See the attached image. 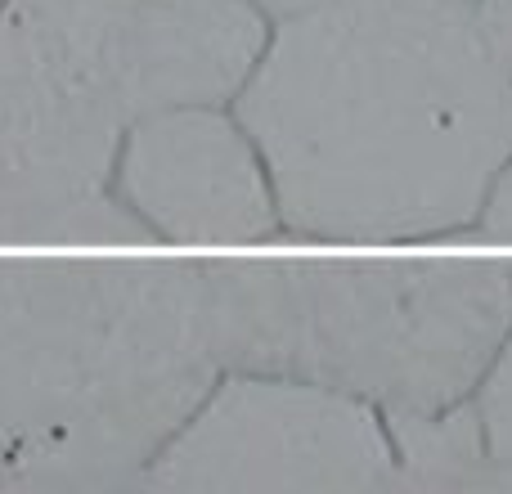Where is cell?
Here are the masks:
<instances>
[{
	"instance_id": "8",
	"label": "cell",
	"mask_w": 512,
	"mask_h": 494,
	"mask_svg": "<svg viewBox=\"0 0 512 494\" xmlns=\"http://www.w3.org/2000/svg\"><path fill=\"white\" fill-rule=\"evenodd\" d=\"M468 405L481 427V445H486L495 490H512V319L504 337H499L495 355H490V364L481 369Z\"/></svg>"
},
{
	"instance_id": "9",
	"label": "cell",
	"mask_w": 512,
	"mask_h": 494,
	"mask_svg": "<svg viewBox=\"0 0 512 494\" xmlns=\"http://www.w3.org/2000/svg\"><path fill=\"white\" fill-rule=\"evenodd\" d=\"M477 23L512 104V0H477Z\"/></svg>"
},
{
	"instance_id": "11",
	"label": "cell",
	"mask_w": 512,
	"mask_h": 494,
	"mask_svg": "<svg viewBox=\"0 0 512 494\" xmlns=\"http://www.w3.org/2000/svg\"><path fill=\"white\" fill-rule=\"evenodd\" d=\"M248 5L261 9L265 23H283V18H292V14H306V9H315L319 0H248Z\"/></svg>"
},
{
	"instance_id": "10",
	"label": "cell",
	"mask_w": 512,
	"mask_h": 494,
	"mask_svg": "<svg viewBox=\"0 0 512 494\" xmlns=\"http://www.w3.org/2000/svg\"><path fill=\"white\" fill-rule=\"evenodd\" d=\"M477 239L512 247V158H508V167L499 171L495 185H490V198H486L481 221H477Z\"/></svg>"
},
{
	"instance_id": "5",
	"label": "cell",
	"mask_w": 512,
	"mask_h": 494,
	"mask_svg": "<svg viewBox=\"0 0 512 494\" xmlns=\"http://www.w3.org/2000/svg\"><path fill=\"white\" fill-rule=\"evenodd\" d=\"M144 490L234 494H387L396 436L364 400L288 373L221 369L171 432Z\"/></svg>"
},
{
	"instance_id": "6",
	"label": "cell",
	"mask_w": 512,
	"mask_h": 494,
	"mask_svg": "<svg viewBox=\"0 0 512 494\" xmlns=\"http://www.w3.org/2000/svg\"><path fill=\"white\" fill-rule=\"evenodd\" d=\"M113 194L149 243H283L265 162L230 104H185L140 117L117 149Z\"/></svg>"
},
{
	"instance_id": "1",
	"label": "cell",
	"mask_w": 512,
	"mask_h": 494,
	"mask_svg": "<svg viewBox=\"0 0 512 494\" xmlns=\"http://www.w3.org/2000/svg\"><path fill=\"white\" fill-rule=\"evenodd\" d=\"M288 243H472L512 158L477 0H319L230 99Z\"/></svg>"
},
{
	"instance_id": "4",
	"label": "cell",
	"mask_w": 512,
	"mask_h": 494,
	"mask_svg": "<svg viewBox=\"0 0 512 494\" xmlns=\"http://www.w3.org/2000/svg\"><path fill=\"white\" fill-rule=\"evenodd\" d=\"M203 301L221 369L409 418L472 396L512 319V256H207Z\"/></svg>"
},
{
	"instance_id": "3",
	"label": "cell",
	"mask_w": 512,
	"mask_h": 494,
	"mask_svg": "<svg viewBox=\"0 0 512 494\" xmlns=\"http://www.w3.org/2000/svg\"><path fill=\"white\" fill-rule=\"evenodd\" d=\"M265 36L248 0H0V247H144L113 194L126 131L230 104Z\"/></svg>"
},
{
	"instance_id": "7",
	"label": "cell",
	"mask_w": 512,
	"mask_h": 494,
	"mask_svg": "<svg viewBox=\"0 0 512 494\" xmlns=\"http://www.w3.org/2000/svg\"><path fill=\"white\" fill-rule=\"evenodd\" d=\"M387 423L396 436V490H495L468 400Z\"/></svg>"
},
{
	"instance_id": "2",
	"label": "cell",
	"mask_w": 512,
	"mask_h": 494,
	"mask_svg": "<svg viewBox=\"0 0 512 494\" xmlns=\"http://www.w3.org/2000/svg\"><path fill=\"white\" fill-rule=\"evenodd\" d=\"M221 364L203 261L0 247V490H126Z\"/></svg>"
}]
</instances>
